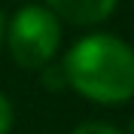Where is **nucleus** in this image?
I'll list each match as a JSON object with an SVG mask.
<instances>
[{
    "mask_svg": "<svg viewBox=\"0 0 134 134\" xmlns=\"http://www.w3.org/2000/svg\"><path fill=\"white\" fill-rule=\"evenodd\" d=\"M73 134H122L116 125H107V122H82Z\"/></svg>",
    "mask_w": 134,
    "mask_h": 134,
    "instance_id": "obj_5",
    "label": "nucleus"
},
{
    "mask_svg": "<svg viewBox=\"0 0 134 134\" xmlns=\"http://www.w3.org/2000/svg\"><path fill=\"white\" fill-rule=\"evenodd\" d=\"M12 122H15V110H12L9 98L0 92V134H9V131H12Z\"/></svg>",
    "mask_w": 134,
    "mask_h": 134,
    "instance_id": "obj_4",
    "label": "nucleus"
},
{
    "mask_svg": "<svg viewBox=\"0 0 134 134\" xmlns=\"http://www.w3.org/2000/svg\"><path fill=\"white\" fill-rule=\"evenodd\" d=\"M119 0H43V6L49 9L58 21H70V25H98L113 15Z\"/></svg>",
    "mask_w": 134,
    "mask_h": 134,
    "instance_id": "obj_3",
    "label": "nucleus"
},
{
    "mask_svg": "<svg viewBox=\"0 0 134 134\" xmlns=\"http://www.w3.org/2000/svg\"><path fill=\"white\" fill-rule=\"evenodd\" d=\"M3 37H6V25H3V15H0V43H3Z\"/></svg>",
    "mask_w": 134,
    "mask_h": 134,
    "instance_id": "obj_6",
    "label": "nucleus"
},
{
    "mask_svg": "<svg viewBox=\"0 0 134 134\" xmlns=\"http://www.w3.org/2000/svg\"><path fill=\"white\" fill-rule=\"evenodd\" d=\"M67 85L94 104H122L134 98V49L113 34L76 40L61 61Z\"/></svg>",
    "mask_w": 134,
    "mask_h": 134,
    "instance_id": "obj_1",
    "label": "nucleus"
},
{
    "mask_svg": "<svg viewBox=\"0 0 134 134\" xmlns=\"http://www.w3.org/2000/svg\"><path fill=\"white\" fill-rule=\"evenodd\" d=\"M9 55L25 70H43L52 64L61 46V21L40 3H27L15 9V15L6 27Z\"/></svg>",
    "mask_w": 134,
    "mask_h": 134,
    "instance_id": "obj_2",
    "label": "nucleus"
}]
</instances>
